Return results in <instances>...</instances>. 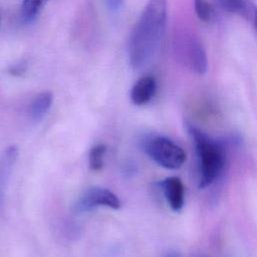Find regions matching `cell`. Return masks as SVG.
Wrapping results in <instances>:
<instances>
[{"instance_id": "obj_14", "label": "cell", "mask_w": 257, "mask_h": 257, "mask_svg": "<svg viewBox=\"0 0 257 257\" xmlns=\"http://www.w3.org/2000/svg\"><path fill=\"white\" fill-rule=\"evenodd\" d=\"M164 257H182V256L177 252H169Z\"/></svg>"}, {"instance_id": "obj_10", "label": "cell", "mask_w": 257, "mask_h": 257, "mask_svg": "<svg viewBox=\"0 0 257 257\" xmlns=\"http://www.w3.org/2000/svg\"><path fill=\"white\" fill-rule=\"evenodd\" d=\"M195 11L198 18L204 22H212L215 18V12L208 0H194Z\"/></svg>"}, {"instance_id": "obj_15", "label": "cell", "mask_w": 257, "mask_h": 257, "mask_svg": "<svg viewBox=\"0 0 257 257\" xmlns=\"http://www.w3.org/2000/svg\"><path fill=\"white\" fill-rule=\"evenodd\" d=\"M255 25H256V28H257V14L255 16Z\"/></svg>"}, {"instance_id": "obj_5", "label": "cell", "mask_w": 257, "mask_h": 257, "mask_svg": "<svg viewBox=\"0 0 257 257\" xmlns=\"http://www.w3.org/2000/svg\"><path fill=\"white\" fill-rule=\"evenodd\" d=\"M100 206L116 210L120 207V201L118 197L108 189L91 187L80 196L76 204V210L79 212H88Z\"/></svg>"}, {"instance_id": "obj_12", "label": "cell", "mask_w": 257, "mask_h": 257, "mask_svg": "<svg viewBox=\"0 0 257 257\" xmlns=\"http://www.w3.org/2000/svg\"><path fill=\"white\" fill-rule=\"evenodd\" d=\"M222 9L230 13L245 14L247 11L246 0H216Z\"/></svg>"}, {"instance_id": "obj_13", "label": "cell", "mask_w": 257, "mask_h": 257, "mask_svg": "<svg viewBox=\"0 0 257 257\" xmlns=\"http://www.w3.org/2000/svg\"><path fill=\"white\" fill-rule=\"evenodd\" d=\"M105 4L110 11L115 12L121 8L123 4V0H105Z\"/></svg>"}, {"instance_id": "obj_9", "label": "cell", "mask_w": 257, "mask_h": 257, "mask_svg": "<svg viewBox=\"0 0 257 257\" xmlns=\"http://www.w3.org/2000/svg\"><path fill=\"white\" fill-rule=\"evenodd\" d=\"M106 152V147L102 144L93 146L88 154V165L91 171H100L103 167L104 155Z\"/></svg>"}, {"instance_id": "obj_7", "label": "cell", "mask_w": 257, "mask_h": 257, "mask_svg": "<svg viewBox=\"0 0 257 257\" xmlns=\"http://www.w3.org/2000/svg\"><path fill=\"white\" fill-rule=\"evenodd\" d=\"M157 82L154 76L146 75L141 77L132 87L131 99L136 105L148 103L156 93Z\"/></svg>"}, {"instance_id": "obj_2", "label": "cell", "mask_w": 257, "mask_h": 257, "mask_svg": "<svg viewBox=\"0 0 257 257\" xmlns=\"http://www.w3.org/2000/svg\"><path fill=\"white\" fill-rule=\"evenodd\" d=\"M189 133L193 139L199 162L200 188L210 186L219 178L226 163L224 147L197 127L190 125Z\"/></svg>"}, {"instance_id": "obj_1", "label": "cell", "mask_w": 257, "mask_h": 257, "mask_svg": "<svg viewBox=\"0 0 257 257\" xmlns=\"http://www.w3.org/2000/svg\"><path fill=\"white\" fill-rule=\"evenodd\" d=\"M167 0H149L128 40L132 68L145 67L157 54L165 35Z\"/></svg>"}, {"instance_id": "obj_8", "label": "cell", "mask_w": 257, "mask_h": 257, "mask_svg": "<svg viewBox=\"0 0 257 257\" xmlns=\"http://www.w3.org/2000/svg\"><path fill=\"white\" fill-rule=\"evenodd\" d=\"M53 101L50 91H42L36 95L30 106V115L34 121H39L49 110Z\"/></svg>"}, {"instance_id": "obj_6", "label": "cell", "mask_w": 257, "mask_h": 257, "mask_svg": "<svg viewBox=\"0 0 257 257\" xmlns=\"http://www.w3.org/2000/svg\"><path fill=\"white\" fill-rule=\"evenodd\" d=\"M159 185L170 208L175 212L180 211L185 202V187L181 179L178 177H169Z\"/></svg>"}, {"instance_id": "obj_11", "label": "cell", "mask_w": 257, "mask_h": 257, "mask_svg": "<svg viewBox=\"0 0 257 257\" xmlns=\"http://www.w3.org/2000/svg\"><path fill=\"white\" fill-rule=\"evenodd\" d=\"M48 0H23L22 15L25 19L34 18Z\"/></svg>"}, {"instance_id": "obj_3", "label": "cell", "mask_w": 257, "mask_h": 257, "mask_svg": "<svg viewBox=\"0 0 257 257\" xmlns=\"http://www.w3.org/2000/svg\"><path fill=\"white\" fill-rule=\"evenodd\" d=\"M174 53L180 63L197 74H204L208 68L206 51L199 38L189 31L176 33Z\"/></svg>"}, {"instance_id": "obj_4", "label": "cell", "mask_w": 257, "mask_h": 257, "mask_svg": "<svg viewBox=\"0 0 257 257\" xmlns=\"http://www.w3.org/2000/svg\"><path fill=\"white\" fill-rule=\"evenodd\" d=\"M144 148L152 160L166 169H179L186 161L184 150L166 137L156 136L149 138L146 140Z\"/></svg>"}]
</instances>
